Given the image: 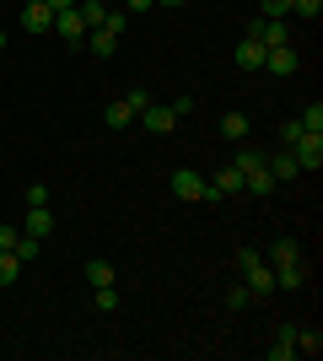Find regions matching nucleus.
<instances>
[{
	"label": "nucleus",
	"instance_id": "1",
	"mask_svg": "<svg viewBox=\"0 0 323 361\" xmlns=\"http://www.w3.org/2000/svg\"><path fill=\"white\" fill-rule=\"evenodd\" d=\"M237 270L248 275L243 286L253 291V297H270V291H275V270L264 264V254H253V248H243V254H237Z\"/></svg>",
	"mask_w": 323,
	"mask_h": 361
},
{
	"label": "nucleus",
	"instance_id": "2",
	"mask_svg": "<svg viewBox=\"0 0 323 361\" xmlns=\"http://www.w3.org/2000/svg\"><path fill=\"white\" fill-rule=\"evenodd\" d=\"M291 157H296L302 173H318V167H323V135H308V130H302L296 146H291Z\"/></svg>",
	"mask_w": 323,
	"mask_h": 361
},
{
	"label": "nucleus",
	"instance_id": "3",
	"mask_svg": "<svg viewBox=\"0 0 323 361\" xmlns=\"http://www.w3.org/2000/svg\"><path fill=\"white\" fill-rule=\"evenodd\" d=\"M296 65H302V54H296L291 44H270L264 49V71L270 75H296Z\"/></svg>",
	"mask_w": 323,
	"mask_h": 361
},
{
	"label": "nucleus",
	"instance_id": "4",
	"mask_svg": "<svg viewBox=\"0 0 323 361\" xmlns=\"http://www.w3.org/2000/svg\"><path fill=\"white\" fill-rule=\"evenodd\" d=\"M227 195H243V173H237V167H221V173H215V178H205V200H227Z\"/></svg>",
	"mask_w": 323,
	"mask_h": 361
},
{
	"label": "nucleus",
	"instance_id": "5",
	"mask_svg": "<svg viewBox=\"0 0 323 361\" xmlns=\"http://www.w3.org/2000/svg\"><path fill=\"white\" fill-rule=\"evenodd\" d=\"M248 38H259L264 49H270V44H291V27H286V16H259Z\"/></svg>",
	"mask_w": 323,
	"mask_h": 361
},
{
	"label": "nucleus",
	"instance_id": "6",
	"mask_svg": "<svg viewBox=\"0 0 323 361\" xmlns=\"http://www.w3.org/2000/svg\"><path fill=\"white\" fill-rule=\"evenodd\" d=\"M54 38H60V44H87V22L76 16V6H70V11H54Z\"/></svg>",
	"mask_w": 323,
	"mask_h": 361
},
{
	"label": "nucleus",
	"instance_id": "7",
	"mask_svg": "<svg viewBox=\"0 0 323 361\" xmlns=\"http://www.w3.org/2000/svg\"><path fill=\"white\" fill-rule=\"evenodd\" d=\"M172 124H178V114H172V108L167 103H162V108H140V130H151V135H172Z\"/></svg>",
	"mask_w": 323,
	"mask_h": 361
},
{
	"label": "nucleus",
	"instance_id": "8",
	"mask_svg": "<svg viewBox=\"0 0 323 361\" xmlns=\"http://www.w3.org/2000/svg\"><path fill=\"white\" fill-rule=\"evenodd\" d=\"M22 27H27V32H54V11H49V0H27V6H22Z\"/></svg>",
	"mask_w": 323,
	"mask_h": 361
},
{
	"label": "nucleus",
	"instance_id": "9",
	"mask_svg": "<svg viewBox=\"0 0 323 361\" xmlns=\"http://www.w3.org/2000/svg\"><path fill=\"white\" fill-rule=\"evenodd\" d=\"M172 195H178V200H205V173L178 167V173H172Z\"/></svg>",
	"mask_w": 323,
	"mask_h": 361
},
{
	"label": "nucleus",
	"instance_id": "10",
	"mask_svg": "<svg viewBox=\"0 0 323 361\" xmlns=\"http://www.w3.org/2000/svg\"><path fill=\"white\" fill-rule=\"evenodd\" d=\"M22 232H27V238H49V232H54V211H49V205H27Z\"/></svg>",
	"mask_w": 323,
	"mask_h": 361
},
{
	"label": "nucleus",
	"instance_id": "11",
	"mask_svg": "<svg viewBox=\"0 0 323 361\" xmlns=\"http://www.w3.org/2000/svg\"><path fill=\"white\" fill-rule=\"evenodd\" d=\"M232 60H237V71H264V44H259V38H243Z\"/></svg>",
	"mask_w": 323,
	"mask_h": 361
},
{
	"label": "nucleus",
	"instance_id": "12",
	"mask_svg": "<svg viewBox=\"0 0 323 361\" xmlns=\"http://www.w3.org/2000/svg\"><path fill=\"white\" fill-rule=\"evenodd\" d=\"M103 124H108V130H129V124H135V108L124 103V97H113L108 114H103Z\"/></svg>",
	"mask_w": 323,
	"mask_h": 361
},
{
	"label": "nucleus",
	"instance_id": "13",
	"mask_svg": "<svg viewBox=\"0 0 323 361\" xmlns=\"http://www.w3.org/2000/svg\"><path fill=\"white\" fill-rule=\"evenodd\" d=\"M264 167L275 173V183H280V178H296V173H302V167H296V157H291V146L275 151V157H264Z\"/></svg>",
	"mask_w": 323,
	"mask_h": 361
},
{
	"label": "nucleus",
	"instance_id": "14",
	"mask_svg": "<svg viewBox=\"0 0 323 361\" xmlns=\"http://www.w3.org/2000/svg\"><path fill=\"white\" fill-rule=\"evenodd\" d=\"M275 286H280V291H302V286H308V270H302V259H296V264H280V270H275Z\"/></svg>",
	"mask_w": 323,
	"mask_h": 361
},
{
	"label": "nucleus",
	"instance_id": "15",
	"mask_svg": "<svg viewBox=\"0 0 323 361\" xmlns=\"http://www.w3.org/2000/svg\"><path fill=\"white\" fill-rule=\"evenodd\" d=\"M87 49H92L97 60H108V54L119 49V32H108V27H92V32H87Z\"/></svg>",
	"mask_w": 323,
	"mask_h": 361
},
{
	"label": "nucleus",
	"instance_id": "16",
	"mask_svg": "<svg viewBox=\"0 0 323 361\" xmlns=\"http://www.w3.org/2000/svg\"><path fill=\"white\" fill-rule=\"evenodd\" d=\"M243 189L248 195H270V189H275V173H270V167H253V173H243Z\"/></svg>",
	"mask_w": 323,
	"mask_h": 361
},
{
	"label": "nucleus",
	"instance_id": "17",
	"mask_svg": "<svg viewBox=\"0 0 323 361\" xmlns=\"http://www.w3.org/2000/svg\"><path fill=\"white\" fill-rule=\"evenodd\" d=\"M76 16L87 22V32H92V27H103V22H108V6H103V0H76Z\"/></svg>",
	"mask_w": 323,
	"mask_h": 361
},
{
	"label": "nucleus",
	"instance_id": "18",
	"mask_svg": "<svg viewBox=\"0 0 323 361\" xmlns=\"http://www.w3.org/2000/svg\"><path fill=\"white\" fill-rule=\"evenodd\" d=\"M302 259V248H296V238H280L275 248H270V270H280V264H296Z\"/></svg>",
	"mask_w": 323,
	"mask_h": 361
},
{
	"label": "nucleus",
	"instance_id": "19",
	"mask_svg": "<svg viewBox=\"0 0 323 361\" xmlns=\"http://www.w3.org/2000/svg\"><path fill=\"white\" fill-rule=\"evenodd\" d=\"M318 350H323V329H318V324L296 329V356H318Z\"/></svg>",
	"mask_w": 323,
	"mask_h": 361
},
{
	"label": "nucleus",
	"instance_id": "20",
	"mask_svg": "<svg viewBox=\"0 0 323 361\" xmlns=\"http://www.w3.org/2000/svg\"><path fill=\"white\" fill-rule=\"evenodd\" d=\"M296 356V329L286 324V329L275 334V345H270V361H291Z\"/></svg>",
	"mask_w": 323,
	"mask_h": 361
},
{
	"label": "nucleus",
	"instance_id": "21",
	"mask_svg": "<svg viewBox=\"0 0 323 361\" xmlns=\"http://www.w3.org/2000/svg\"><path fill=\"white\" fill-rule=\"evenodd\" d=\"M16 281H22V259L11 248H0V286H16Z\"/></svg>",
	"mask_w": 323,
	"mask_h": 361
},
{
	"label": "nucleus",
	"instance_id": "22",
	"mask_svg": "<svg viewBox=\"0 0 323 361\" xmlns=\"http://www.w3.org/2000/svg\"><path fill=\"white\" fill-rule=\"evenodd\" d=\"M87 286H113V264H108V259H92V264H87Z\"/></svg>",
	"mask_w": 323,
	"mask_h": 361
},
{
	"label": "nucleus",
	"instance_id": "23",
	"mask_svg": "<svg viewBox=\"0 0 323 361\" xmlns=\"http://www.w3.org/2000/svg\"><path fill=\"white\" fill-rule=\"evenodd\" d=\"M221 135L227 140H248V114H227V119H221Z\"/></svg>",
	"mask_w": 323,
	"mask_h": 361
},
{
	"label": "nucleus",
	"instance_id": "24",
	"mask_svg": "<svg viewBox=\"0 0 323 361\" xmlns=\"http://www.w3.org/2000/svg\"><path fill=\"white\" fill-rule=\"evenodd\" d=\"M296 124H302L308 135H323V103H308V108H302V119H296Z\"/></svg>",
	"mask_w": 323,
	"mask_h": 361
},
{
	"label": "nucleus",
	"instance_id": "25",
	"mask_svg": "<svg viewBox=\"0 0 323 361\" xmlns=\"http://www.w3.org/2000/svg\"><path fill=\"white\" fill-rule=\"evenodd\" d=\"M232 167H237V173H253V167H264V151L243 146V151H237V162H232Z\"/></svg>",
	"mask_w": 323,
	"mask_h": 361
},
{
	"label": "nucleus",
	"instance_id": "26",
	"mask_svg": "<svg viewBox=\"0 0 323 361\" xmlns=\"http://www.w3.org/2000/svg\"><path fill=\"white\" fill-rule=\"evenodd\" d=\"M92 291H97V297H92L97 313H113V307H119V291H113V286H92Z\"/></svg>",
	"mask_w": 323,
	"mask_h": 361
},
{
	"label": "nucleus",
	"instance_id": "27",
	"mask_svg": "<svg viewBox=\"0 0 323 361\" xmlns=\"http://www.w3.org/2000/svg\"><path fill=\"white\" fill-rule=\"evenodd\" d=\"M291 11L302 16V22H318V11H323V0H291Z\"/></svg>",
	"mask_w": 323,
	"mask_h": 361
},
{
	"label": "nucleus",
	"instance_id": "28",
	"mask_svg": "<svg viewBox=\"0 0 323 361\" xmlns=\"http://www.w3.org/2000/svg\"><path fill=\"white\" fill-rule=\"evenodd\" d=\"M124 103L135 108V119H140V108H151V92H146V87H129V92H124Z\"/></svg>",
	"mask_w": 323,
	"mask_h": 361
},
{
	"label": "nucleus",
	"instance_id": "29",
	"mask_svg": "<svg viewBox=\"0 0 323 361\" xmlns=\"http://www.w3.org/2000/svg\"><path fill=\"white\" fill-rule=\"evenodd\" d=\"M248 302H253L248 286H227V307H248Z\"/></svg>",
	"mask_w": 323,
	"mask_h": 361
},
{
	"label": "nucleus",
	"instance_id": "30",
	"mask_svg": "<svg viewBox=\"0 0 323 361\" xmlns=\"http://www.w3.org/2000/svg\"><path fill=\"white\" fill-rule=\"evenodd\" d=\"M27 205H49V183H27Z\"/></svg>",
	"mask_w": 323,
	"mask_h": 361
},
{
	"label": "nucleus",
	"instance_id": "31",
	"mask_svg": "<svg viewBox=\"0 0 323 361\" xmlns=\"http://www.w3.org/2000/svg\"><path fill=\"white\" fill-rule=\"evenodd\" d=\"M264 16H291V0H264Z\"/></svg>",
	"mask_w": 323,
	"mask_h": 361
},
{
	"label": "nucleus",
	"instance_id": "32",
	"mask_svg": "<svg viewBox=\"0 0 323 361\" xmlns=\"http://www.w3.org/2000/svg\"><path fill=\"white\" fill-rule=\"evenodd\" d=\"M16 238H22V232H16L11 221H0V248H16Z\"/></svg>",
	"mask_w": 323,
	"mask_h": 361
},
{
	"label": "nucleus",
	"instance_id": "33",
	"mask_svg": "<svg viewBox=\"0 0 323 361\" xmlns=\"http://www.w3.org/2000/svg\"><path fill=\"white\" fill-rule=\"evenodd\" d=\"M296 135H302V124H296V119L280 124V140H286V146H296Z\"/></svg>",
	"mask_w": 323,
	"mask_h": 361
},
{
	"label": "nucleus",
	"instance_id": "34",
	"mask_svg": "<svg viewBox=\"0 0 323 361\" xmlns=\"http://www.w3.org/2000/svg\"><path fill=\"white\" fill-rule=\"evenodd\" d=\"M151 6H156V0H124V11H135V16H140V11H151Z\"/></svg>",
	"mask_w": 323,
	"mask_h": 361
},
{
	"label": "nucleus",
	"instance_id": "35",
	"mask_svg": "<svg viewBox=\"0 0 323 361\" xmlns=\"http://www.w3.org/2000/svg\"><path fill=\"white\" fill-rule=\"evenodd\" d=\"M70 6H76V0H49V11H70Z\"/></svg>",
	"mask_w": 323,
	"mask_h": 361
},
{
	"label": "nucleus",
	"instance_id": "36",
	"mask_svg": "<svg viewBox=\"0 0 323 361\" xmlns=\"http://www.w3.org/2000/svg\"><path fill=\"white\" fill-rule=\"evenodd\" d=\"M156 6H184V0H156Z\"/></svg>",
	"mask_w": 323,
	"mask_h": 361
},
{
	"label": "nucleus",
	"instance_id": "37",
	"mask_svg": "<svg viewBox=\"0 0 323 361\" xmlns=\"http://www.w3.org/2000/svg\"><path fill=\"white\" fill-rule=\"evenodd\" d=\"M0 49H6V32H0Z\"/></svg>",
	"mask_w": 323,
	"mask_h": 361
}]
</instances>
